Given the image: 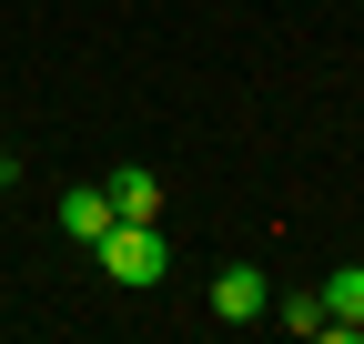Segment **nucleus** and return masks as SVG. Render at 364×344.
Instances as JSON below:
<instances>
[{
    "label": "nucleus",
    "mask_w": 364,
    "mask_h": 344,
    "mask_svg": "<svg viewBox=\"0 0 364 344\" xmlns=\"http://www.w3.org/2000/svg\"><path fill=\"white\" fill-rule=\"evenodd\" d=\"M91 253H102V274H112L122 294H152V284L172 274V243H162L152 223H112L102 243H91Z\"/></svg>",
    "instance_id": "1"
},
{
    "label": "nucleus",
    "mask_w": 364,
    "mask_h": 344,
    "mask_svg": "<svg viewBox=\"0 0 364 344\" xmlns=\"http://www.w3.org/2000/svg\"><path fill=\"white\" fill-rule=\"evenodd\" d=\"M213 314H223V324H263V314H273V284H263L253 264H223V274H213Z\"/></svg>",
    "instance_id": "2"
},
{
    "label": "nucleus",
    "mask_w": 364,
    "mask_h": 344,
    "mask_svg": "<svg viewBox=\"0 0 364 344\" xmlns=\"http://www.w3.org/2000/svg\"><path fill=\"white\" fill-rule=\"evenodd\" d=\"M314 294H324V334H334V344H354V334H364V264H334Z\"/></svg>",
    "instance_id": "3"
},
{
    "label": "nucleus",
    "mask_w": 364,
    "mask_h": 344,
    "mask_svg": "<svg viewBox=\"0 0 364 344\" xmlns=\"http://www.w3.org/2000/svg\"><path fill=\"white\" fill-rule=\"evenodd\" d=\"M112 223H122V213H112V193H102V183H81V193H61V233H71V243H102Z\"/></svg>",
    "instance_id": "4"
},
{
    "label": "nucleus",
    "mask_w": 364,
    "mask_h": 344,
    "mask_svg": "<svg viewBox=\"0 0 364 344\" xmlns=\"http://www.w3.org/2000/svg\"><path fill=\"white\" fill-rule=\"evenodd\" d=\"M102 193H112V213H122V223H152V213H162V183H152L142 162H122L112 183H102Z\"/></svg>",
    "instance_id": "5"
},
{
    "label": "nucleus",
    "mask_w": 364,
    "mask_h": 344,
    "mask_svg": "<svg viewBox=\"0 0 364 344\" xmlns=\"http://www.w3.org/2000/svg\"><path fill=\"white\" fill-rule=\"evenodd\" d=\"M273 324H284V334H324V294H284Z\"/></svg>",
    "instance_id": "6"
},
{
    "label": "nucleus",
    "mask_w": 364,
    "mask_h": 344,
    "mask_svg": "<svg viewBox=\"0 0 364 344\" xmlns=\"http://www.w3.org/2000/svg\"><path fill=\"white\" fill-rule=\"evenodd\" d=\"M0 183H21V162H11V152H0Z\"/></svg>",
    "instance_id": "7"
}]
</instances>
